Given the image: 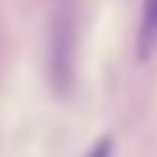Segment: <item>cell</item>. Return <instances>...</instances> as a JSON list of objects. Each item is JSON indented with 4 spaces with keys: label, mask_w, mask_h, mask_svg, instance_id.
<instances>
[{
    "label": "cell",
    "mask_w": 157,
    "mask_h": 157,
    "mask_svg": "<svg viewBox=\"0 0 157 157\" xmlns=\"http://www.w3.org/2000/svg\"><path fill=\"white\" fill-rule=\"evenodd\" d=\"M48 74H52L58 93L71 90V74H74V35L67 23H58L52 35V58H48Z\"/></svg>",
    "instance_id": "1"
},
{
    "label": "cell",
    "mask_w": 157,
    "mask_h": 157,
    "mask_svg": "<svg viewBox=\"0 0 157 157\" xmlns=\"http://www.w3.org/2000/svg\"><path fill=\"white\" fill-rule=\"evenodd\" d=\"M135 52H138V61H147L157 52V0H141V23H138Z\"/></svg>",
    "instance_id": "2"
},
{
    "label": "cell",
    "mask_w": 157,
    "mask_h": 157,
    "mask_svg": "<svg viewBox=\"0 0 157 157\" xmlns=\"http://www.w3.org/2000/svg\"><path fill=\"white\" fill-rule=\"evenodd\" d=\"M112 151H116V141L106 135V138H99V141H93V147L87 151V157H112Z\"/></svg>",
    "instance_id": "3"
}]
</instances>
